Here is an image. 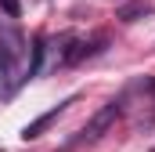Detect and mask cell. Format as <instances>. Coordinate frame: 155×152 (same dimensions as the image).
I'll use <instances>...</instances> for the list:
<instances>
[{
  "label": "cell",
  "mask_w": 155,
  "mask_h": 152,
  "mask_svg": "<svg viewBox=\"0 0 155 152\" xmlns=\"http://www.w3.org/2000/svg\"><path fill=\"white\" fill-rule=\"evenodd\" d=\"M22 54H25L22 33L18 29H0V98H11L15 87L25 80Z\"/></svg>",
  "instance_id": "cell-1"
},
{
  "label": "cell",
  "mask_w": 155,
  "mask_h": 152,
  "mask_svg": "<svg viewBox=\"0 0 155 152\" xmlns=\"http://www.w3.org/2000/svg\"><path fill=\"white\" fill-rule=\"evenodd\" d=\"M119 112H123V105H119V102L101 105L97 112H94L87 123H83V130H79V138H76V141H94V138H101V134H105V130H108V127L119 119Z\"/></svg>",
  "instance_id": "cell-2"
},
{
  "label": "cell",
  "mask_w": 155,
  "mask_h": 152,
  "mask_svg": "<svg viewBox=\"0 0 155 152\" xmlns=\"http://www.w3.org/2000/svg\"><path fill=\"white\" fill-rule=\"evenodd\" d=\"M72 102H76V94H72V98H65V102H58L54 109H47L43 116H36L33 123H25V127H22V138H25V141H33V138H40V134H43V130H47V127H51V123H54L58 116H61L65 109H69V105H72Z\"/></svg>",
  "instance_id": "cell-3"
},
{
  "label": "cell",
  "mask_w": 155,
  "mask_h": 152,
  "mask_svg": "<svg viewBox=\"0 0 155 152\" xmlns=\"http://www.w3.org/2000/svg\"><path fill=\"white\" fill-rule=\"evenodd\" d=\"M152 11V4H144V0H137V4H126V7H119V18L123 22H137L141 15H148Z\"/></svg>",
  "instance_id": "cell-4"
},
{
  "label": "cell",
  "mask_w": 155,
  "mask_h": 152,
  "mask_svg": "<svg viewBox=\"0 0 155 152\" xmlns=\"http://www.w3.org/2000/svg\"><path fill=\"white\" fill-rule=\"evenodd\" d=\"M0 7H4L7 18H18V15H22V4H18V0H0Z\"/></svg>",
  "instance_id": "cell-5"
},
{
  "label": "cell",
  "mask_w": 155,
  "mask_h": 152,
  "mask_svg": "<svg viewBox=\"0 0 155 152\" xmlns=\"http://www.w3.org/2000/svg\"><path fill=\"white\" fill-rule=\"evenodd\" d=\"M152 91H155V80H152Z\"/></svg>",
  "instance_id": "cell-6"
}]
</instances>
